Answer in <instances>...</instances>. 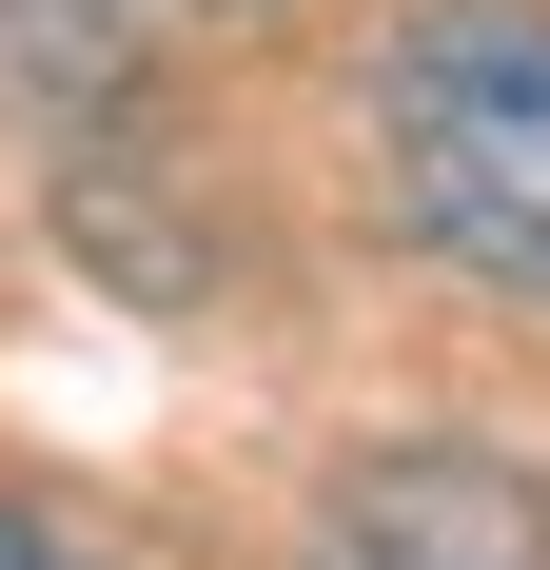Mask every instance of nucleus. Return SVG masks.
Listing matches in <instances>:
<instances>
[{
	"instance_id": "obj_1",
	"label": "nucleus",
	"mask_w": 550,
	"mask_h": 570,
	"mask_svg": "<svg viewBox=\"0 0 550 570\" xmlns=\"http://www.w3.org/2000/svg\"><path fill=\"white\" fill-rule=\"evenodd\" d=\"M374 177L393 236L452 256L472 295H531L550 315V20L531 0H433L393 20L374 59Z\"/></svg>"
},
{
	"instance_id": "obj_2",
	"label": "nucleus",
	"mask_w": 550,
	"mask_h": 570,
	"mask_svg": "<svg viewBox=\"0 0 550 570\" xmlns=\"http://www.w3.org/2000/svg\"><path fill=\"white\" fill-rule=\"evenodd\" d=\"M315 570H550V492L492 453H354L315 512Z\"/></svg>"
},
{
	"instance_id": "obj_3",
	"label": "nucleus",
	"mask_w": 550,
	"mask_h": 570,
	"mask_svg": "<svg viewBox=\"0 0 550 570\" xmlns=\"http://www.w3.org/2000/svg\"><path fill=\"white\" fill-rule=\"evenodd\" d=\"M0 570H79V551H59V531H40V512H0Z\"/></svg>"
}]
</instances>
